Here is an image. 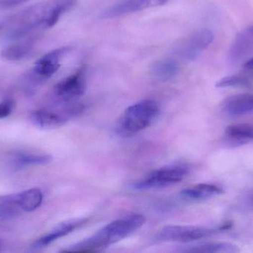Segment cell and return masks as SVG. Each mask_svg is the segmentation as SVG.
Wrapping results in <instances>:
<instances>
[{
	"mask_svg": "<svg viewBox=\"0 0 253 253\" xmlns=\"http://www.w3.org/2000/svg\"><path fill=\"white\" fill-rule=\"evenodd\" d=\"M74 2V0H59L56 1V3L50 7L43 25L45 28H51L56 25L61 16L72 7Z\"/></svg>",
	"mask_w": 253,
	"mask_h": 253,
	"instance_id": "obj_18",
	"label": "cell"
},
{
	"mask_svg": "<svg viewBox=\"0 0 253 253\" xmlns=\"http://www.w3.org/2000/svg\"><path fill=\"white\" fill-rule=\"evenodd\" d=\"M23 209L18 201V194L6 196L0 200V219L8 220L19 216Z\"/></svg>",
	"mask_w": 253,
	"mask_h": 253,
	"instance_id": "obj_17",
	"label": "cell"
},
{
	"mask_svg": "<svg viewBox=\"0 0 253 253\" xmlns=\"http://www.w3.org/2000/svg\"><path fill=\"white\" fill-rule=\"evenodd\" d=\"M224 114L231 117H239L253 112V95L239 94L224 100L221 105Z\"/></svg>",
	"mask_w": 253,
	"mask_h": 253,
	"instance_id": "obj_10",
	"label": "cell"
},
{
	"mask_svg": "<svg viewBox=\"0 0 253 253\" xmlns=\"http://www.w3.org/2000/svg\"><path fill=\"white\" fill-rule=\"evenodd\" d=\"M86 88V68L81 67L74 74L57 83L55 93L65 100L75 99L84 95Z\"/></svg>",
	"mask_w": 253,
	"mask_h": 253,
	"instance_id": "obj_7",
	"label": "cell"
},
{
	"mask_svg": "<svg viewBox=\"0 0 253 253\" xmlns=\"http://www.w3.org/2000/svg\"><path fill=\"white\" fill-rule=\"evenodd\" d=\"M71 50V48L68 46L59 48L42 56L34 64L33 68L34 75L40 80L50 78L59 70L61 59Z\"/></svg>",
	"mask_w": 253,
	"mask_h": 253,
	"instance_id": "obj_8",
	"label": "cell"
},
{
	"mask_svg": "<svg viewBox=\"0 0 253 253\" xmlns=\"http://www.w3.org/2000/svg\"><path fill=\"white\" fill-rule=\"evenodd\" d=\"M0 248H1V243H0Z\"/></svg>",
	"mask_w": 253,
	"mask_h": 253,
	"instance_id": "obj_27",
	"label": "cell"
},
{
	"mask_svg": "<svg viewBox=\"0 0 253 253\" xmlns=\"http://www.w3.org/2000/svg\"><path fill=\"white\" fill-rule=\"evenodd\" d=\"M189 173V169L184 165H171L153 171L141 181L132 185L136 190L169 187L182 181Z\"/></svg>",
	"mask_w": 253,
	"mask_h": 253,
	"instance_id": "obj_3",
	"label": "cell"
},
{
	"mask_svg": "<svg viewBox=\"0 0 253 253\" xmlns=\"http://www.w3.org/2000/svg\"><path fill=\"white\" fill-rule=\"evenodd\" d=\"M217 230L194 227V226L169 225L163 227L156 236L160 242H187L201 240L215 234Z\"/></svg>",
	"mask_w": 253,
	"mask_h": 253,
	"instance_id": "obj_4",
	"label": "cell"
},
{
	"mask_svg": "<svg viewBox=\"0 0 253 253\" xmlns=\"http://www.w3.org/2000/svg\"><path fill=\"white\" fill-rule=\"evenodd\" d=\"M224 190L214 184H200L184 189L181 194L185 199L190 200H205L214 196L223 194Z\"/></svg>",
	"mask_w": 253,
	"mask_h": 253,
	"instance_id": "obj_14",
	"label": "cell"
},
{
	"mask_svg": "<svg viewBox=\"0 0 253 253\" xmlns=\"http://www.w3.org/2000/svg\"><path fill=\"white\" fill-rule=\"evenodd\" d=\"M43 200V194L40 189L32 188L18 194V201L25 212H33L40 207Z\"/></svg>",
	"mask_w": 253,
	"mask_h": 253,
	"instance_id": "obj_15",
	"label": "cell"
},
{
	"mask_svg": "<svg viewBox=\"0 0 253 253\" xmlns=\"http://www.w3.org/2000/svg\"><path fill=\"white\" fill-rule=\"evenodd\" d=\"M250 85V80L245 74L228 76L220 80L216 83L217 88L244 87Z\"/></svg>",
	"mask_w": 253,
	"mask_h": 253,
	"instance_id": "obj_22",
	"label": "cell"
},
{
	"mask_svg": "<svg viewBox=\"0 0 253 253\" xmlns=\"http://www.w3.org/2000/svg\"><path fill=\"white\" fill-rule=\"evenodd\" d=\"M159 107L153 100H144L127 107L118 123L121 135L130 136L148 127L159 114Z\"/></svg>",
	"mask_w": 253,
	"mask_h": 253,
	"instance_id": "obj_2",
	"label": "cell"
},
{
	"mask_svg": "<svg viewBox=\"0 0 253 253\" xmlns=\"http://www.w3.org/2000/svg\"><path fill=\"white\" fill-rule=\"evenodd\" d=\"M179 71V65L172 59H162L156 61L150 66V74L160 81H168L173 78Z\"/></svg>",
	"mask_w": 253,
	"mask_h": 253,
	"instance_id": "obj_13",
	"label": "cell"
},
{
	"mask_svg": "<svg viewBox=\"0 0 253 253\" xmlns=\"http://www.w3.org/2000/svg\"><path fill=\"white\" fill-rule=\"evenodd\" d=\"M29 0H0V10L20 5Z\"/></svg>",
	"mask_w": 253,
	"mask_h": 253,
	"instance_id": "obj_24",
	"label": "cell"
},
{
	"mask_svg": "<svg viewBox=\"0 0 253 253\" xmlns=\"http://www.w3.org/2000/svg\"><path fill=\"white\" fill-rule=\"evenodd\" d=\"M185 252L189 253H236L240 252L236 245L227 242L206 243L188 247Z\"/></svg>",
	"mask_w": 253,
	"mask_h": 253,
	"instance_id": "obj_16",
	"label": "cell"
},
{
	"mask_svg": "<svg viewBox=\"0 0 253 253\" xmlns=\"http://www.w3.org/2000/svg\"><path fill=\"white\" fill-rule=\"evenodd\" d=\"M13 102L10 101H4L0 102V119L10 115L13 109Z\"/></svg>",
	"mask_w": 253,
	"mask_h": 253,
	"instance_id": "obj_23",
	"label": "cell"
},
{
	"mask_svg": "<svg viewBox=\"0 0 253 253\" xmlns=\"http://www.w3.org/2000/svg\"><path fill=\"white\" fill-rule=\"evenodd\" d=\"M253 57V25L246 27L235 37L228 51V59L233 65Z\"/></svg>",
	"mask_w": 253,
	"mask_h": 253,
	"instance_id": "obj_6",
	"label": "cell"
},
{
	"mask_svg": "<svg viewBox=\"0 0 253 253\" xmlns=\"http://www.w3.org/2000/svg\"><path fill=\"white\" fill-rule=\"evenodd\" d=\"M146 218L140 214H133L115 220L96 232L85 240L82 241L65 250V252H93L102 251L123 240L144 224Z\"/></svg>",
	"mask_w": 253,
	"mask_h": 253,
	"instance_id": "obj_1",
	"label": "cell"
},
{
	"mask_svg": "<svg viewBox=\"0 0 253 253\" xmlns=\"http://www.w3.org/2000/svg\"><path fill=\"white\" fill-rule=\"evenodd\" d=\"M213 40L214 34L211 30H199L193 33L178 46L177 53L185 60H194L212 43Z\"/></svg>",
	"mask_w": 253,
	"mask_h": 253,
	"instance_id": "obj_5",
	"label": "cell"
},
{
	"mask_svg": "<svg viewBox=\"0 0 253 253\" xmlns=\"http://www.w3.org/2000/svg\"><path fill=\"white\" fill-rule=\"evenodd\" d=\"M31 120L36 126L42 129H57L67 122L63 116L48 110L34 111L31 114Z\"/></svg>",
	"mask_w": 253,
	"mask_h": 253,
	"instance_id": "obj_12",
	"label": "cell"
},
{
	"mask_svg": "<svg viewBox=\"0 0 253 253\" xmlns=\"http://www.w3.org/2000/svg\"><path fill=\"white\" fill-rule=\"evenodd\" d=\"M245 202L250 206H253V189L250 190L245 196Z\"/></svg>",
	"mask_w": 253,
	"mask_h": 253,
	"instance_id": "obj_26",
	"label": "cell"
},
{
	"mask_svg": "<svg viewBox=\"0 0 253 253\" xmlns=\"http://www.w3.org/2000/svg\"><path fill=\"white\" fill-rule=\"evenodd\" d=\"M53 158L51 156L46 154H20L15 159V169H22L27 166H34V165H47L52 161Z\"/></svg>",
	"mask_w": 253,
	"mask_h": 253,
	"instance_id": "obj_20",
	"label": "cell"
},
{
	"mask_svg": "<svg viewBox=\"0 0 253 253\" xmlns=\"http://www.w3.org/2000/svg\"><path fill=\"white\" fill-rule=\"evenodd\" d=\"M84 222H86L85 219H73L61 223L59 225L56 226L48 234L45 235L41 239L36 241L33 244L31 248L35 251V250L45 248V247L48 246L49 245L53 243L54 241L69 234L71 232L74 231L76 229L84 224Z\"/></svg>",
	"mask_w": 253,
	"mask_h": 253,
	"instance_id": "obj_11",
	"label": "cell"
},
{
	"mask_svg": "<svg viewBox=\"0 0 253 253\" xmlns=\"http://www.w3.org/2000/svg\"><path fill=\"white\" fill-rule=\"evenodd\" d=\"M244 68H245V72H247L249 77L253 78V57L248 59V61L244 64Z\"/></svg>",
	"mask_w": 253,
	"mask_h": 253,
	"instance_id": "obj_25",
	"label": "cell"
},
{
	"mask_svg": "<svg viewBox=\"0 0 253 253\" xmlns=\"http://www.w3.org/2000/svg\"><path fill=\"white\" fill-rule=\"evenodd\" d=\"M168 1L169 0H120L108 8L104 13V16L107 18L117 17L162 5Z\"/></svg>",
	"mask_w": 253,
	"mask_h": 253,
	"instance_id": "obj_9",
	"label": "cell"
},
{
	"mask_svg": "<svg viewBox=\"0 0 253 253\" xmlns=\"http://www.w3.org/2000/svg\"><path fill=\"white\" fill-rule=\"evenodd\" d=\"M225 135L235 138L244 145L253 140V125L248 123L232 125L226 129Z\"/></svg>",
	"mask_w": 253,
	"mask_h": 253,
	"instance_id": "obj_19",
	"label": "cell"
},
{
	"mask_svg": "<svg viewBox=\"0 0 253 253\" xmlns=\"http://www.w3.org/2000/svg\"><path fill=\"white\" fill-rule=\"evenodd\" d=\"M31 50L32 46L29 43H19L6 48L1 51V55L8 60H20L28 56Z\"/></svg>",
	"mask_w": 253,
	"mask_h": 253,
	"instance_id": "obj_21",
	"label": "cell"
}]
</instances>
